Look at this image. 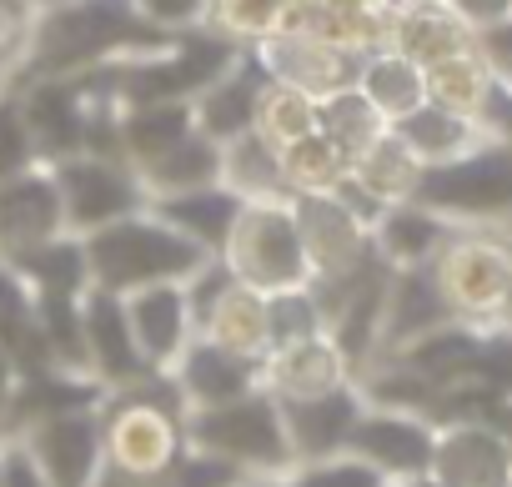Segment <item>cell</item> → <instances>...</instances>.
Here are the masks:
<instances>
[{
  "label": "cell",
  "mask_w": 512,
  "mask_h": 487,
  "mask_svg": "<svg viewBox=\"0 0 512 487\" xmlns=\"http://www.w3.org/2000/svg\"><path fill=\"white\" fill-rule=\"evenodd\" d=\"M392 6H402V0H392Z\"/></svg>",
  "instance_id": "cell-52"
},
{
  "label": "cell",
  "mask_w": 512,
  "mask_h": 487,
  "mask_svg": "<svg viewBox=\"0 0 512 487\" xmlns=\"http://www.w3.org/2000/svg\"><path fill=\"white\" fill-rule=\"evenodd\" d=\"M412 201L452 226H512V141L487 136L452 161L422 166Z\"/></svg>",
  "instance_id": "cell-4"
},
{
  "label": "cell",
  "mask_w": 512,
  "mask_h": 487,
  "mask_svg": "<svg viewBox=\"0 0 512 487\" xmlns=\"http://www.w3.org/2000/svg\"><path fill=\"white\" fill-rule=\"evenodd\" d=\"M26 36V16H16L11 6H0V46H21Z\"/></svg>",
  "instance_id": "cell-47"
},
{
  "label": "cell",
  "mask_w": 512,
  "mask_h": 487,
  "mask_svg": "<svg viewBox=\"0 0 512 487\" xmlns=\"http://www.w3.org/2000/svg\"><path fill=\"white\" fill-rule=\"evenodd\" d=\"M226 272L256 292H282V287H302L312 277L307 267V247L292 216V201H241L221 252Z\"/></svg>",
  "instance_id": "cell-6"
},
{
  "label": "cell",
  "mask_w": 512,
  "mask_h": 487,
  "mask_svg": "<svg viewBox=\"0 0 512 487\" xmlns=\"http://www.w3.org/2000/svg\"><path fill=\"white\" fill-rule=\"evenodd\" d=\"M136 176L146 186V201L151 196H171V191H191V186H211V181H221V141L191 131L171 151H161L156 161L136 166Z\"/></svg>",
  "instance_id": "cell-29"
},
{
  "label": "cell",
  "mask_w": 512,
  "mask_h": 487,
  "mask_svg": "<svg viewBox=\"0 0 512 487\" xmlns=\"http://www.w3.org/2000/svg\"><path fill=\"white\" fill-rule=\"evenodd\" d=\"M141 11L146 26H156L161 36H181V31H196L201 16H206V0H131Z\"/></svg>",
  "instance_id": "cell-43"
},
{
  "label": "cell",
  "mask_w": 512,
  "mask_h": 487,
  "mask_svg": "<svg viewBox=\"0 0 512 487\" xmlns=\"http://www.w3.org/2000/svg\"><path fill=\"white\" fill-rule=\"evenodd\" d=\"M297 6V0H206V16L201 26L226 36L231 46H256V41H267L282 16Z\"/></svg>",
  "instance_id": "cell-37"
},
{
  "label": "cell",
  "mask_w": 512,
  "mask_h": 487,
  "mask_svg": "<svg viewBox=\"0 0 512 487\" xmlns=\"http://www.w3.org/2000/svg\"><path fill=\"white\" fill-rule=\"evenodd\" d=\"M422 81H427V101H437V106H447V111H457V116L482 121V106H487V96H492V76H487V66L477 61V51H457V56H447V61L422 66Z\"/></svg>",
  "instance_id": "cell-34"
},
{
  "label": "cell",
  "mask_w": 512,
  "mask_h": 487,
  "mask_svg": "<svg viewBox=\"0 0 512 487\" xmlns=\"http://www.w3.org/2000/svg\"><path fill=\"white\" fill-rule=\"evenodd\" d=\"M66 201L56 186V171L46 161L16 171L0 181V257H21L31 247H46V241L66 236Z\"/></svg>",
  "instance_id": "cell-12"
},
{
  "label": "cell",
  "mask_w": 512,
  "mask_h": 487,
  "mask_svg": "<svg viewBox=\"0 0 512 487\" xmlns=\"http://www.w3.org/2000/svg\"><path fill=\"white\" fill-rule=\"evenodd\" d=\"M221 186L236 191L241 201H292L277 146H267L256 131L221 141Z\"/></svg>",
  "instance_id": "cell-28"
},
{
  "label": "cell",
  "mask_w": 512,
  "mask_h": 487,
  "mask_svg": "<svg viewBox=\"0 0 512 487\" xmlns=\"http://www.w3.org/2000/svg\"><path fill=\"white\" fill-rule=\"evenodd\" d=\"M16 101L36 146V161H66L86 151V81L81 76H21Z\"/></svg>",
  "instance_id": "cell-9"
},
{
  "label": "cell",
  "mask_w": 512,
  "mask_h": 487,
  "mask_svg": "<svg viewBox=\"0 0 512 487\" xmlns=\"http://www.w3.org/2000/svg\"><path fill=\"white\" fill-rule=\"evenodd\" d=\"M196 337L226 347V352H241V357H256L262 362L267 347H272V332H267V292H256L246 282H226L216 292V302L201 312L196 322Z\"/></svg>",
  "instance_id": "cell-23"
},
{
  "label": "cell",
  "mask_w": 512,
  "mask_h": 487,
  "mask_svg": "<svg viewBox=\"0 0 512 487\" xmlns=\"http://www.w3.org/2000/svg\"><path fill=\"white\" fill-rule=\"evenodd\" d=\"M251 51H256V61L267 66L272 81H287V86L307 91L312 101L357 86V71H362V51L322 41V36H297V31H272Z\"/></svg>",
  "instance_id": "cell-13"
},
{
  "label": "cell",
  "mask_w": 512,
  "mask_h": 487,
  "mask_svg": "<svg viewBox=\"0 0 512 487\" xmlns=\"http://www.w3.org/2000/svg\"><path fill=\"white\" fill-rule=\"evenodd\" d=\"M347 176H352L372 201H382V206H387V201H407V196L417 191L422 161H417V156L397 141V131L387 126V131H382V136H377V141L352 161V171H347Z\"/></svg>",
  "instance_id": "cell-32"
},
{
  "label": "cell",
  "mask_w": 512,
  "mask_h": 487,
  "mask_svg": "<svg viewBox=\"0 0 512 487\" xmlns=\"http://www.w3.org/2000/svg\"><path fill=\"white\" fill-rule=\"evenodd\" d=\"M251 131L262 136L267 146L282 151V146H292V141H302V136L317 131V101H312L307 91H297V86L267 76L262 96H256V121H251Z\"/></svg>",
  "instance_id": "cell-35"
},
{
  "label": "cell",
  "mask_w": 512,
  "mask_h": 487,
  "mask_svg": "<svg viewBox=\"0 0 512 487\" xmlns=\"http://www.w3.org/2000/svg\"><path fill=\"white\" fill-rule=\"evenodd\" d=\"M292 216L307 247L312 277H342L372 257V226L337 196V191H307L292 196Z\"/></svg>",
  "instance_id": "cell-10"
},
{
  "label": "cell",
  "mask_w": 512,
  "mask_h": 487,
  "mask_svg": "<svg viewBox=\"0 0 512 487\" xmlns=\"http://www.w3.org/2000/svg\"><path fill=\"white\" fill-rule=\"evenodd\" d=\"M267 86V66L256 61V51L246 46L211 86H201L191 96V116H196V131L211 136V141H231L241 131H251L256 121V96Z\"/></svg>",
  "instance_id": "cell-19"
},
{
  "label": "cell",
  "mask_w": 512,
  "mask_h": 487,
  "mask_svg": "<svg viewBox=\"0 0 512 487\" xmlns=\"http://www.w3.org/2000/svg\"><path fill=\"white\" fill-rule=\"evenodd\" d=\"M342 382H352V367L327 332L272 347L262 357V387L272 397H312V392H332Z\"/></svg>",
  "instance_id": "cell-21"
},
{
  "label": "cell",
  "mask_w": 512,
  "mask_h": 487,
  "mask_svg": "<svg viewBox=\"0 0 512 487\" xmlns=\"http://www.w3.org/2000/svg\"><path fill=\"white\" fill-rule=\"evenodd\" d=\"M251 477L241 472V467H231L226 457H216V452H206V447H181L176 452V462L156 477V487H246Z\"/></svg>",
  "instance_id": "cell-40"
},
{
  "label": "cell",
  "mask_w": 512,
  "mask_h": 487,
  "mask_svg": "<svg viewBox=\"0 0 512 487\" xmlns=\"http://www.w3.org/2000/svg\"><path fill=\"white\" fill-rule=\"evenodd\" d=\"M472 51H477V61L487 66V76H492L502 91H512V16H502V21H492V26H477V31H472Z\"/></svg>",
  "instance_id": "cell-42"
},
{
  "label": "cell",
  "mask_w": 512,
  "mask_h": 487,
  "mask_svg": "<svg viewBox=\"0 0 512 487\" xmlns=\"http://www.w3.org/2000/svg\"><path fill=\"white\" fill-rule=\"evenodd\" d=\"M442 6H447L452 16H462L472 31H477V26H492V21H502V16H512V0H442Z\"/></svg>",
  "instance_id": "cell-45"
},
{
  "label": "cell",
  "mask_w": 512,
  "mask_h": 487,
  "mask_svg": "<svg viewBox=\"0 0 512 487\" xmlns=\"http://www.w3.org/2000/svg\"><path fill=\"white\" fill-rule=\"evenodd\" d=\"M16 392H21V362L11 357V347H6V342H0V427H6V417H11Z\"/></svg>",
  "instance_id": "cell-46"
},
{
  "label": "cell",
  "mask_w": 512,
  "mask_h": 487,
  "mask_svg": "<svg viewBox=\"0 0 512 487\" xmlns=\"http://www.w3.org/2000/svg\"><path fill=\"white\" fill-rule=\"evenodd\" d=\"M382 487H442L432 472H417V477H392V482H382Z\"/></svg>",
  "instance_id": "cell-50"
},
{
  "label": "cell",
  "mask_w": 512,
  "mask_h": 487,
  "mask_svg": "<svg viewBox=\"0 0 512 487\" xmlns=\"http://www.w3.org/2000/svg\"><path fill=\"white\" fill-rule=\"evenodd\" d=\"M432 477L442 487H512V437L497 422H442Z\"/></svg>",
  "instance_id": "cell-15"
},
{
  "label": "cell",
  "mask_w": 512,
  "mask_h": 487,
  "mask_svg": "<svg viewBox=\"0 0 512 487\" xmlns=\"http://www.w3.org/2000/svg\"><path fill=\"white\" fill-rule=\"evenodd\" d=\"M196 131L191 101H126L121 106V161L146 166Z\"/></svg>",
  "instance_id": "cell-27"
},
{
  "label": "cell",
  "mask_w": 512,
  "mask_h": 487,
  "mask_svg": "<svg viewBox=\"0 0 512 487\" xmlns=\"http://www.w3.org/2000/svg\"><path fill=\"white\" fill-rule=\"evenodd\" d=\"M492 332H512V282H507V292H502V307H497V317H492Z\"/></svg>",
  "instance_id": "cell-48"
},
{
  "label": "cell",
  "mask_w": 512,
  "mask_h": 487,
  "mask_svg": "<svg viewBox=\"0 0 512 487\" xmlns=\"http://www.w3.org/2000/svg\"><path fill=\"white\" fill-rule=\"evenodd\" d=\"M357 91H362V96L387 116V121H397V116H407L412 106H422V101H427L422 66H417V61H407L402 51H392V46H377V51H367V56H362Z\"/></svg>",
  "instance_id": "cell-30"
},
{
  "label": "cell",
  "mask_w": 512,
  "mask_h": 487,
  "mask_svg": "<svg viewBox=\"0 0 512 487\" xmlns=\"http://www.w3.org/2000/svg\"><path fill=\"white\" fill-rule=\"evenodd\" d=\"M292 487H382L387 477L362 462L357 452H332V457H307V462H292L282 472Z\"/></svg>",
  "instance_id": "cell-39"
},
{
  "label": "cell",
  "mask_w": 512,
  "mask_h": 487,
  "mask_svg": "<svg viewBox=\"0 0 512 487\" xmlns=\"http://www.w3.org/2000/svg\"><path fill=\"white\" fill-rule=\"evenodd\" d=\"M246 487H292V482H287V477H251Z\"/></svg>",
  "instance_id": "cell-51"
},
{
  "label": "cell",
  "mask_w": 512,
  "mask_h": 487,
  "mask_svg": "<svg viewBox=\"0 0 512 487\" xmlns=\"http://www.w3.org/2000/svg\"><path fill=\"white\" fill-rule=\"evenodd\" d=\"M181 432L191 447L226 457L246 477H282L297 462L287 427H282V407L267 387H251V392L216 402V407H186Z\"/></svg>",
  "instance_id": "cell-3"
},
{
  "label": "cell",
  "mask_w": 512,
  "mask_h": 487,
  "mask_svg": "<svg viewBox=\"0 0 512 487\" xmlns=\"http://www.w3.org/2000/svg\"><path fill=\"white\" fill-rule=\"evenodd\" d=\"M11 272L31 287V292H71L81 297L91 287V272H86V241L76 231L46 241V247H31L21 257H11Z\"/></svg>",
  "instance_id": "cell-31"
},
{
  "label": "cell",
  "mask_w": 512,
  "mask_h": 487,
  "mask_svg": "<svg viewBox=\"0 0 512 487\" xmlns=\"http://www.w3.org/2000/svg\"><path fill=\"white\" fill-rule=\"evenodd\" d=\"M432 447H437V427L422 412L377 407V402L362 407V417L352 422V437H347V452H357L362 462H372L387 482L392 477L432 472Z\"/></svg>",
  "instance_id": "cell-11"
},
{
  "label": "cell",
  "mask_w": 512,
  "mask_h": 487,
  "mask_svg": "<svg viewBox=\"0 0 512 487\" xmlns=\"http://www.w3.org/2000/svg\"><path fill=\"white\" fill-rule=\"evenodd\" d=\"M507 231H512V226H507Z\"/></svg>",
  "instance_id": "cell-54"
},
{
  "label": "cell",
  "mask_w": 512,
  "mask_h": 487,
  "mask_svg": "<svg viewBox=\"0 0 512 487\" xmlns=\"http://www.w3.org/2000/svg\"><path fill=\"white\" fill-rule=\"evenodd\" d=\"M36 166V146H31V131H26V116H21V101H16V76L0 86V181Z\"/></svg>",
  "instance_id": "cell-41"
},
{
  "label": "cell",
  "mask_w": 512,
  "mask_h": 487,
  "mask_svg": "<svg viewBox=\"0 0 512 487\" xmlns=\"http://www.w3.org/2000/svg\"><path fill=\"white\" fill-rule=\"evenodd\" d=\"M126 317H131V332H136V342H141V352L156 372H166L186 352V342L196 337L186 282H156V287L126 292Z\"/></svg>",
  "instance_id": "cell-20"
},
{
  "label": "cell",
  "mask_w": 512,
  "mask_h": 487,
  "mask_svg": "<svg viewBox=\"0 0 512 487\" xmlns=\"http://www.w3.org/2000/svg\"><path fill=\"white\" fill-rule=\"evenodd\" d=\"M0 487H51L46 472L21 447V437H0Z\"/></svg>",
  "instance_id": "cell-44"
},
{
  "label": "cell",
  "mask_w": 512,
  "mask_h": 487,
  "mask_svg": "<svg viewBox=\"0 0 512 487\" xmlns=\"http://www.w3.org/2000/svg\"><path fill=\"white\" fill-rule=\"evenodd\" d=\"M277 156H282V176H287L292 196H307V191H337V186L347 181V171H352V161H347L322 131H312V136L282 146Z\"/></svg>",
  "instance_id": "cell-36"
},
{
  "label": "cell",
  "mask_w": 512,
  "mask_h": 487,
  "mask_svg": "<svg viewBox=\"0 0 512 487\" xmlns=\"http://www.w3.org/2000/svg\"><path fill=\"white\" fill-rule=\"evenodd\" d=\"M81 241H86L91 287L116 292V297L156 287V282H186L211 257L206 247H196L191 236L166 226L151 206H141L131 216H116V221L86 231Z\"/></svg>",
  "instance_id": "cell-2"
},
{
  "label": "cell",
  "mask_w": 512,
  "mask_h": 487,
  "mask_svg": "<svg viewBox=\"0 0 512 487\" xmlns=\"http://www.w3.org/2000/svg\"><path fill=\"white\" fill-rule=\"evenodd\" d=\"M392 51H402L417 66L447 61L457 51H472V26L462 16H452L442 0H402L392 11Z\"/></svg>",
  "instance_id": "cell-24"
},
{
  "label": "cell",
  "mask_w": 512,
  "mask_h": 487,
  "mask_svg": "<svg viewBox=\"0 0 512 487\" xmlns=\"http://www.w3.org/2000/svg\"><path fill=\"white\" fill-rule=\"evenodd\" d=\"M81 332H86V372H91L106 392L131 387V382H141V377L156 372V367L146 362L136 332H131L126 297L101 292V287H86V292H81Z\"/></svg>",
  "instance_id": "cell-14"
},
{
  "label": "cell",
  "mask_w": 512,
  "mask_h": 487,
  "mask_svg": "<svg viewBox=\"0 0 512 487\" xmlns=\"http://www.w3.org/2000/svg\"><path fill=\"white\" fill-rule=\"evenodd\" d=\"M452 231L457 226L447 216H437L432 206H422L412 196L407 201H387L377 211V221H372V252L387 267H427Z\"/></svg>",
  "instance_id": "cell-22"
},
{
  "label": "cell",
  "mask_w": 512,
  "mask_h": 487,
  "mask_svg": "<svg viewBox=\"0 0 512 487\" xmlns=\"http://www.w3.org/2000/svg\"><path fill=\"white\" fill-rule=\"evenodd\" d=\"M146 206H151L166 226H176L181 236H191L196 247H206V252L216 257V252H221V241H226V231H231V221H236V211H241V196L226 191L221 181H211V186H191V191L151 196Z\"/></svg>",
  "instance_id": "cell-25"
},
{
  "label": "cell",
  "mask_w": 512,
  "mask_h": 487,
  "mask_svg": "<svg viewBox=\"0 0 512 487\" xmlns=\"http://www.w3.org/2000/svg\"><path fill=\"white\" fill-rule=\"evenodd\" d=\"M51 171H56V186H61V201H66V226L76 236L146 206V186H141L136 166H126L116 156L76 151L66 161H51Z\"/></svg>",
  "instance_id": "cell-7"
},
{
  "label": "cell",
  "mask_w": 512,
  "mask_h": 487,
  "mask_svg": "<svg viewBox=\"0 0 512 487\" xmlns=\"http://www.w3.org/2000/svg\"><path fill=\"white\" fill-rule=\"evenodd\" d=\"M156 26L141 21L131 0H46L31 11L21 36V76H81L141 51L166 46Z\"/></svg>",
  "instance_id": "cell-1"
},
{
  "label": "cell",
  "mask_w": 512,
  "mask_h": 487,
  "mask_svg": "<svg viewBox=\"0 0 512 487\" xmlns=\"http://www.w3.org/2000/svg\"><path fill=\"white\" fill-rule=\"evenodd\" d=\"M427 267H432L452 317L492 332V317L512 282V231L507 226H457Z\"/></svg>",
  "instance_id": "cell-5"
},
{
  "label": "cell",
  "mask_w": 512,
  "mask_h": 487,
  "mask_svg": "<svg viewBox=\"0 0 512 487\" xmlns=\"http://www.w3.org/2000/svg\"><path fill=\"white\" fill-rule=\"evenodd\" d=\"M16 61H21V46H0V86L16 76Z\"/></svg>",
  "instance_id": "cell-49"
},
{
  "label": "cell",
  "mask_w": 512,
  "mask_h": 487,
  "mask_svg": "<svg viewBox=\"0 0 512 487\" xmlns=\"http://www.w3.org/2000/svg\"><path fill=\"white\" fill-rule=\"evenodd\" d=\"M392 121L357 91V86H347V91H332V96H322L317 101V131L347 156V161H357L382 131H387Z\"/></svg>",
  "instance_id": "cell-33"
},
{
  "label": "cell",
  "mask_w": 512,
  "mask_h": 487,
  "mask_svg": "<svg viewBox=\"0 0 512 487\" xmlns=\"http://www.w3.org/2000/svg\"><path fill=\"white\" fill-rule=\"evenodd\" d=\"M101 402L91 407H66V412H46L31 417L21 432V447L31 452V462L46 472L51 487H91L96 467H101Z\"/></svg>",
  "instance_id": "cell-8"
},
{
  "label": "cell",
  "mask_w": 512,
  "mask_h": 487,
  "mask_svg": "<svg viewBox=\"0 0 512 487\" xmlns=\"http://www.w3.org/2000/svg\"><path fill=\"white\" fill-rule=\"evenodd\" d=\"M282 407V427H287V442H292V457L307 462V457H332V452H347V437H352V422L362 417V392L357 382H342L332 392H312V397H277Z\"/></svg>",
  "instance_id": "cell-17"
},
{
  "label": "cell",
  "mask_w": 512,
  "mask_h": 487,
  "mask_svg": "<svg viewBox=\"0 0 512 487\" xmlns=\"http://www.w3.org/2000/svg\"><path fill=\"white\" fill-rule=\"evenodd\" d=\"M181 402L186 407H216V402H231L251 387H262V362L256 357H241V352H226L206 337H191L186 352L166 367Z\"/></svg>",
  "instance_id": "cell-18"
},
{
  "label": "cell",
  "mask_w": 512,
  "mask_h": 487,
  "mask_svg": "<svg viewBox=\"0 0 512 487\" xmlns=\"http://www.w3.org/2000/svg\"><path fill=\"white\" fill-rule=\"evenodd\" d=\"M267 332H272V347H287V342H302V337H317L327 332L322 322V307L312 297V287H282V292H267ZM267 347V352H272Z\"/></svg>",
  "instance_id": "cell-38"
},
{
  "label": "cell",
  "mask_w": 512,
  "mask_h": 487,
  "mask_svg": "<svg viewBox=\"0 0 512 487\" xmlns=\"http://www.w3.org/2000/svg\"><path fill=\"white\" fill-rule=\"evenodd\" d=\"M457 322L432 267H392L387 272V297H382V332H377V357L402 352L407 342Z\"/></svg>",
  "instance_id": "cell-16"
},
{
  "label": "cell",
  "mask_w": 512,
  "mask_h": 487,
  "mask_svg": "<svg viewBox=\"0 0 512 487\" xmlns=\"http://www.w3.org/2000/svg\"><path fill=\"white\" fill-rule=\"evenodd\" d=\"M36 6H46V0H36Z\"/></svg>",
  "instance_id": "cell-53"
},
{
  "label": "cell",
  "mask_w": 512,
  "mask_h": 487,
  "mask_svg": "<svg viewBox=\"0 0 512 487\" xmlns=\"http://www.w3.org/2000/svg\"><path fill=\"white\" fill-rule=\"evenodd\" d=\"M392 131H397V141H402L422 166H432V161H452V156H462L467 146H477V141L492 136L482 121L457 116V111H447V106H437V101L412 106L407 116L392 121Z\"/></svg>",
  "instance_id": "cell-26"
}]
</instances>
